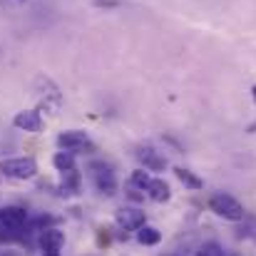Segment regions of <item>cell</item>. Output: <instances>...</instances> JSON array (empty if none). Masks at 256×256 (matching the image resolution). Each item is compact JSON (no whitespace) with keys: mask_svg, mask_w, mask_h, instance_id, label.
<instances>
[{"mask_svg":"<svg viewBox=\"0 0 256 256\" xmlns=\"http://www.w3.org/2000/svg\"><path fill=\"white\" fill-rule=\"evenodd\" d=\"M196 256H206V254H204V252H199V254H196Z\"/></svg>","mask_w":256,"mask_h":256,"instance_id":"d6986e66","label":"cell"},{"mask_svg":"<svg viewBox=\"0 0 256 256\" xmlns=\"http://www.w3.org/2000/svg\"><path fill=\"white\" fill-rule=\"evenodd\" d=\"M52 167H55L58 172L78 170V167H75V154H72V152H65V150H60V152L52 157Z\"/></svg>","mask_w":256,"mask_h":256,"instance_id":"4fadbf2b","label":"cell"},{"mask_svg":"<svg viewBox=\"0 0 256 256\" xmlns=\"http://www.w3.org/2000/svg\"><path fill=\"white\" fill-rule=\"evenodd\" d=\"M58 147L65 150V152H72V154H80V152H92L94 144L90 140V134L82 130H65L58 134Z\"/></svg>","mask_w":256,"mask_h":256,"instance_id":"3957f363","label":"cell"},{"mask_svg":"<svg viewBox=\"0 0 256 256\" xmlns=\"http://www.w3.org/2000/svg\"><path fill=\"white\" fill-rule=\"evenodd\" d=\"M117 224L122 226V229H127V232H137L140 226H144L147 224V216H144V212L142 209H137V206H122L120 212H117Z\"/></svg>","mask_w":256,"mask_h":256,"instance_id":"8992f818","label":"cell"},{"mask_svg":"<svg viewBox=\"0 0 256 256\" xmlns=\"http://www.w3.org/2000/svg\"><path fill=\"white\" fill-rule=\"evenodd\" d=\"M147 196H150L152 202H157V204L170 202V196H172L170 184H167L164 179H152V182H150V186H147Z\"/></svg>","mask_w":256,"mask_h":256,"instance_id":"30bf717a","label":"cell"},{"mask_svg":"<svg viewBox=\"0 0 256 256\" xmlns=\"http://www.w3.org/2000/svg\"><path fill=\"white\" fill-rule=\"evenodd\" d=\"M42 256H60V252H42Z\"/></svg>","mask_w":256,"mask_h":256,"instance_id":"e0dca14e","label":"cell"},{"mask_svg":"<svg viewBox=\"0 0 256 256\" xmlns=\"http://www.w3.org/2000/svg\"><path fill=\"white\" fill-rule=\"evenodd\" d=\"M209 212H214L216 216H222L226 222H242L246 216L244 204L239 199H234L232 194H224V192L209 196Z\"/></svg>","mask_w":256,"mask_h":256,"instance_id":"6da1fadb","label":"cell"},{"mask_svg":"<svg viewBox=\"0 0 256 256\" xmlns=\"http://www.w3.org/2000/svg\"><path fill=\"white\" fill-rule=\"evenodd\" d=\"M174 176H176L186 189H204V179H202V176H196L194 172L184 170V167H174Z\"/></svg>","mask_w":256,"mask_h":256,"instance_id":"7c38bea8","label":"cell"},{"mask_svg":"<svg viewBox=\"0 0 256 256\" xmlns=\"http://www.w3.org/2000/svg\"><path fill=\"white\" fill-rule=\"evenodd\" d=\"M137 157H140V162L144 164L147 172H164L167 170V157H162V154L154 152L152 147H142V150L137 152Z\"/></svg>","mask_w":256,"mask_h":256,"instance_id":"ba28073f","label":"cell"},{"mask_svg":"<svg viewBox=\"0 0 256 256\" xmlns=\"http://www.w3.org/2000/svg\"><path fill=\"white\" fill-rule=\"evenodd\" d=\"M137 242H140L142 246H157V244L162 242V232H160L157 226L144 224V226L137 229Z\"/></svg>","mask_w":256,"mask_h":256,"instance_id":"8fae6325","label":"cell"},{"mask_svg":"<svg viewBox=\"0 0 256 256\" xmlns=\"http://www.w3.org/2000/svg\"><path fill=\"white\" fill-rule=\"evenodd\" d=\"M18 2H25V0H18Z\"/></svg>","mask_w":256,"mask_h":256,"instance_id":"ffe728a7","label":"cell"},{"mask_svg":"<svg viewBox=\"0 0 256 256\" xmlns=\"http://www.w3.org/2000/svg\"><path fill=\"white\" fill-rule=\"evenodd\" d=\"M12 124L22 132H40L42 130V117H40L38 110H20L12 117Z\"/></svg>","mask_w":256,"mask_h":256,"instance_id":"52a82bcc","label":"cell"},{"mask_svg":"<svg viewBox=\"0 0 256 256\" xmlns=\"http://www.w3.org/2000/svg\"><path fill=\"white\" fill-rule=\"evenodd\" d=\"M62 246H65V234L60 229H55V226L42 229V234H40V249L42 252H60Z\"/></svg>","mask_w":256,"mask_h":256,"instance_id":"9c48e42d","label":"cell"},{"mask_svg":"<svg viewBox=\"0 0 256 256\" xmlns=\"http://www.w3.org/2000/svg\"><path fill=\"white\" fill-rule=\"evenodd\" d=\"M150 182H152V176H150V172L147 170H134L132 172V176H130V184L137 186V189H142V192H147Z\"/></svg>","mask_w":256,"mask_h":256,"instance_id":"5bb4252c","label":"cell"},{"mask_svg":"<svg viewBox=\"0 0 256 256\" xmlns=\"http://www.w3.org/2000/svg\"><path fill=\"white\" fill-rule=\"evenodd\" d=\"M90 172H92V182H94V186H97L100 194L112 196L117 192V176H114V172H112L110 164L94 162V164H90Z\"/></svg>","mask_w":256,"mask_h":256,"instance_id":"5b68a950","label":"cell"},{"mask_svg":"<svg viewBox=\"0 0 256 256\" xmlns=\"http://www.w3.org/2000/svg\"><path fill=\"white\" fill-rule=\"evenodd\" d=\"M0 174H5L8 179H32L38 174V162L32 157H10L0 162Z\"/></svg>","mask_w":256,"mask_h":256,"instance_id":"7a4b0ae2","label":"cell"},{"mask_svg":"<svg viewBox=\"0 0 256 256\" xmlns=\"http://www.w3.org/2000/svg\"><path fill=\"white\" fill-rule=\"evenodd\" d=\"M252 92H254V102H256V87H254V90H252Z\"/></svg>","mask_w":256,"mask_h":256,"instance_id":"ac0fdd59","label":"cell"},{"mask_svg":"<svg viewBox=\"0 0 256 256\" xmlns=\"http://www.w3.org/2000/svg\"><path fill=\"white\" fill-rule=\"evenodd\" d=\"M28 224V212L18 204H10V206H2L0 209V226L8 236H18Z\"/></svg>","mask_w":256,"mask_h":256,"instance_id":"277c9868","label":"cell"},{"mask_svg":"<svg viewBox=\"0 0 256 256\" xmlns=\"http://www.w3.org/2000/svg\"><path fill=\"white\" fill-rule=\"evenodd\" d=\"M246 132H249V134H256V122H252V124L246 127Z\"/></svg>","mask_w":256,"mask_h":256,"instance_id":"2e32d148","label":"cell"},{"mask_svg":"<svg viewBox=\"0 0 256 256\" xmlns=\"http://www.w3.org/2000/svg\"><path fill=\"white\" fill-rule=\"evenodd\" d=\"M199 252H204L206 256H226L224 254V249H222V244H216V242H206Z\"/></svg>","mask_w":256,"mask_h":256,"instance_id":"9a60e30c","label":"cell"}]
</instances>
